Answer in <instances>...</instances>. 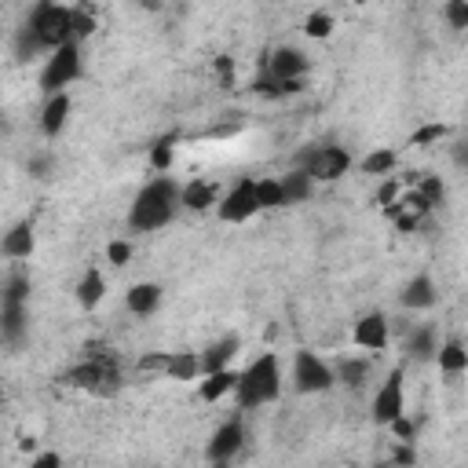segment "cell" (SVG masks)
I'll return each mask as SVG.
<instances>
[{"label":"cell","mask_w":468,"mask_h":468,"mask_svg":"<svg viewBox=\"0 0 468 468\" xmlns=\"http://www.w3.org/2000/svg\"><path fill=\"white\" fill-rule=\"evenodd\" d=\"M183 208V186L172 179V176H154L132 201L128 208V223L132 230L139 234H150V230H161L176 219V212Z\"/></svg>","instance_id":"obj_1"},{"label":"cell","mask_w":468,"mask_h":468,"mask_svg":"<svg viewBox=\"0 0 468 468\" xmlns=\"http://www.w3.org/2000/svg\"><path fill=\"white\" fill-rule=\"evenodd\" d=\"M278 395H282V362L274 351H263L238 377V391H234L238 410H260Z\"/></svg>","instance_id":"obj_2"},{"label":"cell","mask_w":468,"mask_h":468,"mask_svg":"<svg viewBox=\"0 0 468 468\" xmlns=\"http://www.w3.org/2000/svg\"><path fill=\"white\" fill-rule=\"evenodd\" d=\"M29 329V278L26 274H7L4 296H0V333L4 344L15 347Z\"/></svg>","instance_id":"obj_3"},{"label":"cell","mask_w":468,"mask_h":468,"mask_svg":"<svg viewBox=\"0 0 468 468\" xmlns=\"http://www.w3.org/2000/svg\"><path fill=\"white\" fill-rule=\"evenodd\" d=\"M84 73V62H80V44H66L58 51H51L44 58V69H40V91L51 99V95H62L77 77Z\"/></svg>","instance_id":"obj_4"},{"label":"cell","mask_w":468,"mask_h":468,"mask_svg":"<svg viewBox=\"0 0 468 468\" xmlns=\"http://www.w3.org/2000/svg\"><path fill=\"white\" fill-rule=\"evenodd\" d=\"M333 384H336V373L322 355H314V351H296L292 355V388L300 395H322Z\"/></svg>","instance_id":"obj_5"},{"label":"cell","mask_w":468,"mask_h":468,"mask_svg":"<svg viewBox=\"0 0 468 468\" xmlns=\"http://www.w3.org/2000/svg\"><path fill=\"white\" fill-rule=\"evenodd\" d=\"M121 380V366L110 355H88L80 366L66 373V384L84 388V391H113Z\"/></svg>","instance_id":"obj_6"},{"label":"cell","mask_w":468,"mask_h":468,"mask_svg":"<svg viewBox=\"0 0 468 468\" xmlns=\"http://www.w3.org/2000/svg\"><path fill=\"white\" fill-rule=\"evenodd\" d=\"M399 417H406V380H402V369H391L373 395V420L391 428Z\"/></svg>","instance_id":"obj_7"},{"label":"cell","mask_w":468,"mask_h":468,"mask_svg":"<svg viewBox=\"0 0 468 468\" xmlns=\"http://www.w3.org/2000/svg\"><path fill=\"white\" fill-rule=\"evenodd\" d=\"M300 168L314 179V183H333V179H340L347 168H351V154L344 150V146H314V150H307L303 154V161H300Z\"/></svg>","instance_id":"obj_8"},{"label":"cell","mask_w":468,"mask_h":468,"mask_svg":"<svg viewBox=\"0 0 468 468\" xmlns=\"http://www.w3.org/2000/svg\"><path fill=\"white\" fill-rule=\"evenodd\" d=\"M216 212H219V219L223 223H245V219H252L256 212H260V194H256V179H238L223 197H219V205H216Z\"/></svg>","instance_id":"obj_9"},{"label":"cell","mask_w":468,"mask_h":468,"mask_svg":"<svg viewBox=\"0 0 468 468\" xmlns=\"http://www.w3.org/2000/svg\"><path fill=\"white\" fill-rule=\"evenodd\" d=\"M307 69V55L300 48H278L267 62V73H271V84H278V91L285 88H296L300 73Z\"/></svg>","instance_id":"obj_10"},{"label":"cell","mask_w":468,"mask_h":468,"mask_svg":"<svg viewBox=\"0 0 468 468\" xmlns=\"http://www.w3.org/2000/svg\"><path fill=\"white\" fill-rule=\"evenodd\" d=\"M388 340H391V322H388V314H380V311L362 314V318L355 322V329H351V344L362 347V351H384Z\"/></svg>","instance_id":"obj_11"},{"label":"cell","mask_w":468,"mask_h":468,"mask_svg":"<svg viewBox=\"0 0 468 468\" xmlns=\"http://www.w3.org/2000/svg\"><path fill=\"white\" fill-rule=\"evenodd\" d=\"M245 446V424H241V417H230V420H223L216 431H212V439H208V457L216 461V464H227V461H234V453Z\"/></svg>","instance_id":"obj_12"},{"label":"cell","mask_w":468,"mask_h":468,"mask_svg":"<svg viewBox=\"0 0 468 468\" xmlns=\"http://www.w3.org/2000/svg\"><path fill=\"white\" fill-rule=\"evenodd\" d=\"M238 347H241V340H238L234 333H227V336L212 340L205 351H197V355H201V377H208V373H219V369H234Z\"/></svg>","instance_id":"obj_13"},{"label":"cell","mask_w":468,"mask_h":468,"mask_svg":"<svg viewBox=\"0 0 468 468\" xmlns=\"http://www.w3.org/2000/svg\"><path fill=\"white\" fill-rule=\"evenodd\" d=\"M161 285L157 282H135L128 292H124V307L135 314V318H150L157 307H161Z\"/></svg>","instance_id":"obj_14"},{"label":"cell","mask_w":468,"mask_h":468,"mask_svg":"<svg viewBox=\"0 0 468 468\" xmlns=\"http://www.w3.org/2000/svg\"><path fill=\"white\" fill-rule=\"evenodd\" d=\"M33 245H37V238H33V223L22 219V223H15V227L4 234L0 252H4V260H29Z\"/></svg>","instance_id":"obj_15"},{"label":"cell","mask_w":468,"mask_h":468,"mask_svg":"<svg viewBox=\"0 0 468 468\" xmlns=\"http://www.w3.org/2000/svg\"><path fill=\"white\" fill-rule=\"evenodd\" d=\"M402 307H410V311H424V307H431L435 300H439V289H435V282H431V274H413L410 282H406V289H402Z\"/></svg>","instance_id":"obj_16"},{"label":"cell","mask_w":468,"mask_h":468,"mask_svg":"<svg viewBox=\"0 0 468 468\" xmlns=\"http://www.w3.org/2000/svg\"><path fill=\"white\" fill-rule=\"evenodd\" d=\"M435 366H439V373H446V377L468 373V347H464L457 336H446V340L439 344V351H435Z\"/></svg>","instance_id":"obj_17"},{"label":"cell","mask_w":468,"mask_h":468,"mask_svg":"<svg viewBox=\"0 0 468 468\" xmlns=\"http://www.w3.org/2000/svg\"><path fill=\"white\" fill-rule=\"evenodd\" d=\"M238 377H241V369H219V373H208V377H201L197 395H201L205 402H219V399H227V395L238 391Z\"/></svg>","instance_id":"obj_18"},{"label":"cell","mask_w":468,"mask_h":468,"mask_svg":"<svg viewBox=\"0 0 468 468\" xmlns=\"http://www.w3.org/2000/svg\"><path fill=\"white\" fill-rule=\"evenodd\" d=\"M66 121H69V95L62 91V95H51V99L44 102V110H40V132H44L48 139H55V135L66 128Z\"/></svg>","instance_id":"obj_19"},{"label":"cell","mask_w":468,"mask_h":468,"mask_svg":"<svg viewBox=\"0 0 468 468\" xmlns=\"http://www.w3.org/2000/svg\"><path fill=\"white\" fill-rule=\"evenodd\" d=\"M102 296H106V278H102V271L88 267V271L80 274V282H77V303L91 311V307L102 303Z\"/></svg>","instance_id":"obj_20"},{"label":"cell","mask_w":468,"mask_h":468,"mask_svg":"<svg viewBox=\"0 0 468 468\" xmlns=\"http://www.w3.org/2000/svg\"><path fill=\"white\" fill-rule=\"evenodd\" d=\"M212 205H219L212 183H205V179H190V183H183V208H190V212H205V208H212Z\"/></svg>","instance_id":"obj_21"},{"label":"cell","mask_w":468,"mask_h":468,"mask_svg":"<svg viewBox=\"0 0 468 468\" xmlns=\"http://www.w3.org/2000/svg\"><path fill=\"white\" fill-rule=\"evenodd\" d=\"M165 377L168 380H201V355L197 351H172Z\"/></svg>","instance_id":"obj_22"},{"label":"cell","mask_w":468,"mask_h":468,"mask_svg":"<svg viewBox=\"0 0 468 468\" xmlns=\"http://www.w3.org/2000/svg\"><path fill=\"white\" fill-rule=\"evenodd\" d=\"M282 190H285V205H300V201H307V197H311L314 179H311L303 168H296V172L282 176Z\"/></svg>","instance_id":"obj_23"},{"label":"cell","mask_w":468,"mask_h":468,"mask_svg":"<svg viewBox=\"0 0 468 468\" xmlns=\"http://www.w3.org/2000/svg\"><path fill=\"white\" fill-rule=\"evenodd\" d=\"M439 344L442 340H435V329H417L410 340H406V355H413L417 362H424V358H435V351H439Z\"/></svg>","instance_id":"obj_24"},{"label":"cell","mask_w":468,"mask_h":468,"mask_svg":"<svg viewBox=\"0 0 468 468\" xmlns=\"http://www.w3.org/2000/svg\"><path fill=\"white\" fill-rule=\"evenodd\" d=\"M395 165H399V154L388 150V146H384V150H373V154L362 157V172H366V176H388Z\"/></svg>","instance_id":"obj_25"},{"label":"cell","mask_w":468,"mask_h":468,"mask_svg":"<svg viewBox=\"0 0 468 468\" xmlns=\"http://www.w3.org/2000/svg\"><path fill=\"white\" fill-rule=\"evenodd\" d=\"M256 194H260V208H282L285 205V190H282V179H256Z\"/></svg>","instance_id":"obj_26"},{"label":"cell","mask_w":468,"mask_h":468,"mask_svg":"<svg viewBox=\"0 0 468 468\" xmlns=\"http://www.w3.org/2000/svg\"><path fill=\"white\" fill-rule=\"evenodd\" d=\"M333 373H336V380L340 384H362L366 380V373H369V362H362V358H344V362H336L333 366Z\"/></svg>","instance_id":"obj_27"},{"label":"cell","mask_w":468,"mask_h":468,"mask_svg":"<svg viewBox=\"0 0 468 468\" xmlns=\"http://www.w3.org/2000/svg\"><path fill=\"white\" fill-rule=\"evenodd\" d=\"M303 33L314 37V40H325L333 33V15L329 11H311L307 22H303Z\"/></svg>","instance_id":"obj_28"},{"label":"cell","mask_w":468,"mask_h":468,"mask_svg":"<svg viewBox=\"0 0 468 468\" xmlns=\"http://www.w3.org/2000/svg\"><path fill=\"white\" fill-rule=\"evenodd\" d=\"M413 190H417V197H420L428 208H435V205L442 201V194H446V186H442V179H439V176H428V179H420Z\"/></svg>","instance_id":"obj_29"},{"label":"cell","mask_w":468,"mask_h":468,"mask_svg":"<svg viewBox=\"0 0 468 468\" xmlns=\"http://www.w3.org/2000/svg\"><path fill=\"white\" fill-rule=\"evenodd\" d=\"M172 161H176V146H172V139L154 143V150H150V165H154L157 172H168V168H172Z\"/></svg>","instance_id":"obj_30"},{"label":"cell","mask_w":468,"mask_h":468,"mask_svg":"<svg viewBox=\"0 0 468 468\" xmlns=\"http://www.w3.org/2000/svg\"><path fill=\"white\" fill-rule=\"evenodd\" d=\"M442 135H446V124L431 121V124H420V128L410 135V146H428V143H439Z\"/></svg>","instance_id":"obj_31"},{"label":"cell","mask_w":468,"mask_h":468,"mask_svg":"<svg viewBox=\"0 0 468 468\" xmlns=\"http://www.w3.org/2000/svg\"><path fill=\"white\" fill-rule=\"evenodd\" d=\"M442 15H446L450 29H468V0H450L442 7Z\"/></svg>","instance_id":"obj_32"},{"label":"cell","mask_w":468,"mask_h":468,"mask_svg":"<svg viewBox=\"0 0 468 468\" xmlns=\"http://www.w3.org/2000/svg\"><path fill=\"white\" fill-rule=\"evenodd\" d=\"M168 355H172V351H150V355L139 358V369H143V373H161V377H165V373H168Z\"/></svg>","instance_id":"obj_33"},{"label":"cell","mask_w":468,"mask_h":468,"mask_svg":"<svg viewBox=\"0 0 468 468\" xmlns=\"http://www.w3.org/2000/svg\"><path fill=\"white\" fill-rule=\"evenodd\" d=\"M95 29V18H91V11L88 7H73V37L80 40V37H88Z\"/></svg>","instance_id":"obj_34"},{"label":"cell","mask_w":468,"mask_h":468,"mask_svg":"<svg viewBox=\"0 0 468 468\" xmlns=\"http://www.w3.org/2000/svg\"><path fill=\"white\" fill-rule=\"evenodd\" d=\"M106 256H110L113 267H124V263L132 260V245H128V241H110V245H106Z\"/></svg>","instance_id":"obj_35"},{"label":"cell","mask_w":468,"mask_h":468,"mask_svg":"<svg viewBox=\"0 0 468 468\" xmlns=\"http://www.w3.org/2000/svg\"><path fill=\"white\" fill-rule=\"evenodd\" d=\"M391 431L399 435V442H413V435H417V424H413L410 417H399V420L391 424Z\"/></svg>","instance_id":"obj_36"},{"label":"cell","mask_w":468,"mask_h":468,"mask_svg":"<svg viewBox=\"0 0 468 468\" xmlns=\"http://www.w3.org/2000/svg\"><path fill=\"white\" fill-rule=\"evenodd\" d=\"M29 468H62V457H58L55 450H44V453H37V457L29 461Z\"/></svg>","instance_id":"obj_37"}]
</instances>
